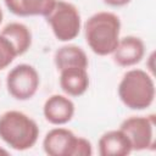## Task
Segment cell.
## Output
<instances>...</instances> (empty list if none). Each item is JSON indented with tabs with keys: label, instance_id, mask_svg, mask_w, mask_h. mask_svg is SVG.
Returning a JSON list of instances; mask_svg holds the SVG:
<instances>
[{
	"label": "cell",
	"instance_id": "e0dca14e",
	"mask_svg": "<svg viewBox=\"0 0 156 156\" xmlns=\"http://www.w3.org/2000/svg\"><path fill=\"white\" fill-rule=\"evenodd\" d=\"M9 154H10L9 150H6V149H4L2 146H0V156H2V155H9Z\"/></svg>",
	"mask_w": 156,
	"mask_h": 156
},
{
	"label": "cell",
	"instance_id": "7a4b0ae2",
	"mask_svg": "<svg viewBox=\"0 0 156 156\" xmlns=\"http://www.w3.org/2000/svg\"><path fill=\"white\" fill-rule=\"evenodd\" d=\"M37 122L27 113L17 110L0 115V139L16 151L32 149L39 138Z\"/></svg>",
	"mask_w": 156,
	"mask_h": 156
},
{
	"label": "cell",
	"instance_id": "8fae6325",
	"mask_svg": "<svg viewBox=\"0 0 156 156\" xmlns=\"http://www.w3.org/2000/svg\"><path fill=\"white\" fill-rule=\"evenodd\" d=\"M98 150L101 156H127L133 151L128 136L119 128L105 132L99 138Z\"/></svg>",
	"mask_w": 156,
	"mask_h": 156
},
{
	"label": "cell",
	"instance_id": "9c48e42d",
	"mask_svg": "<svg viewBox=\"0 0 156 156\" xmlns=\"http://www.w3.org/2000/svg\"><path fill=\"white\" fill-rule=\"evenodd\" d=\"M113 62L121 67H133L145 56V44L141 38L127 35L119 38V41L111 54Z\"/></svg>",
	"mask_w": 156,
	"mask_h": 156
},
{
	"label": "cell",
	"instance_id": "2e32d148",
	"mask_svg": "<svg viewBox=\"0 0 156 156\" xmlns=\"http://www.w3.org/2000/svg\"><path fill=\"white\" fill-rule=\"evenodd\" d=\"M132 0H102L104 4H106L107 6L111 7H123L127 6L128 4H130Z\"/></svg>",
	"mask_w": 156,
	"mask_h": 156
},
{
	"label": "cell",
	"instance_id": "52a82bcc",
	"mask_svg": "<svg viewBox=\"0 0 156 156\" xmlns=\"http://www.w3.org/2000/svg\"><path fill=\"white\" fill-rule=\"evenodd\" d=\"M155 117L150 116H130L122 121L119 129L128 136L133 151H143L154 149L155 146Z\"/></svg>",
	"mask_w": 156,
	"mask_h": 156
},
{
	"label": "cell",
	"instance_id": "ac0fdd59",
	"mask_svg": "<svg viewBox=\"0 0 156 156\" xmlns=\"http://www.w3.org/2000/svg\"><path fill=\"white\" fill-rule=\"evenodd\" d=\"M2 20H4V12H2V10H1V7H0V24H1Z\"/></svg>",
	"mask_w": 156,
	"mask_h": 156
},
{
	"label": "cell",
	"instance_id": "8992f818",
	"mask_svg": "<svg viewBox=\"0 0 156 156\" xmlns=\"http://www.w3.org/2000/svg\"><path fill=\"white\" fill-rule=\"evenodd\" d=\"M40 85V76L37 68L28 63L16 65L6 76L7 93L18 101L32 99Z\"/></svg>",
	"mask_w": 156,
	"mask_h": 156
},
{
	"label": "cell",
	"instance_id": "3957f363",
	"mask_svg": "<svg viewBox=\"0 0 156 156\" xmlns=\"http://www.w3.org/2000/svg\"><path fill=\"white\" fill-rule=\"evenodd\" d=\"M155 82L152 76L141 69H128L121 78L117 94L121 102L135 111L149 108L155 101Z\"/></svg>",
	"mask_w": 156,
	"mask_h": 156
},
{
	"label": "cell",
	"instance_id": "4fadbf2b",
	"mask_svg": "<svg viewBox=\"0 0 156 156\" xmlns=\"http://www.w3.org/2000/svg\"><path fill=\"white\" fill-rule=\"evenodd\" d=\"M54 63L58 71L71 67L88 68L89 60L87 52L78 45L66 44L60 46L54 54Z\"/></svg>",
	"mask_w": 156,
	"mask_h": 156
},
{
	"label": "cell",
	"instance_id": "9a60e30c",
	"mask_svg": "<svg viewBox=\"0 0 156 156\" xmlns=\"http://www.w3.org/2000/svg\"><path fill=\"white\" fill-rule=\"evenodd\" d=\"M17 56L18 55L11 41L0 34V71L7 68Z\"/></svg>",
	"mask_w": 156,
	"mask_h": 156
},
{
	"label": "cell",
	"instance_id": "6da1fadb",
	"mask_svg": "<svg viewBox=\"0 0 156 156\" xmlns=\"http://www.w3.org/2000/svg\"><path fill=\"white\" fill-rule=\"evenodd\" d=\"M84 37L90 50L99 56H107L116 49L121 35V20L110 11L91 15L83 26Z\"/></svg>",
	"mask_w": 156,
	"mask_h": 156
},
{
	"label": "cell",
	"instance_id": "5b68a950",
	"mask_svg": "<svg viewBox=\"0 0 156 156\" xmlns=\"http://www.w3.org/2000/svg\"><path fill=\"white\" fill-rule=\"evenodd\" d=\"M52 34L58 41H71L82 29L80 12L76 5L66 0H57L51 12L45 17Z\"/></svg>",
	"mask_w": 156,
	"mask_h": 156
},
{
	"label": "cell",
	"instance_id": "277c9868",
	"mask_svg": "<svg viewBox=\"0 0 156 156\" xmlns=\"http://www.w3.org/2000/svg\"><path fill=\"white\" fill-rule=\"evenodd\" d=\"M44 152L49 156H91L93 145L71 129L57 126L50 129L43 139Z\"/></svg>",
	"mask_w": 156,
	"mask_h": 156
},
{
	"label": "cell",
	"instance_id": "ba28073f",
	"mask_svg": "<svg viewBox=\"0 0 156 156\" xmlns=\"http://www.w3.org/2000/svg\"><path fill=\"white\" fill-rule=\"evenodd\" d=\"M76 113V105L68 95L52 94L43 105L45 119L54 126H65L72 121Z\"/></svg>",
	"mask_w": 156,
	"mask_h": 156
},
{
	"label": "cell",
	"instance_id": "30bf717a",
	"mask_svg": "<svg viewBox=\"0 0 156 156\" xmlns=\"http://www.w3.org/2000/svg\"><path fill=\"white\" fill-rule=\"evenodd\" d=\"M58 83L66 95L78 98L85 94V91L89 89L90 78L87 68L71 67L60 71Z\"/></svg>",
	"mask_w": 156,
	"mask_h": 156
},
{
	"label": "cell",
	"instance_id": "7c38bea8",
	"mask_svg": "<svg viewBox=\"0 0 156 156\" xmlns=\"http://www.w3.org/2000/svg\"><path fill=\"white\" fill-rule=\"evenodd\" d=\"M57 0H4L7 10L18 17H46Z\"/></svg>",
	"mask_w": 156,
	"mask_h": 156
},
{
	"label": "cell",
	"instance_id": "5bb4252c",
	"mask_svg": "<svg viewBox=\"0 0 156 156\" xmlns=\"http://www.w3.org/2000/svg\"><path fill=\"white\" fill-rule=\"evenodd\" d=\"M0 34L11 41L18 56L26 54L32 46V32L24 23L10 22L1 29Z\"/></svg>",
	"mask_w": 156,
	"mask_h": 156
}]
</instances>
